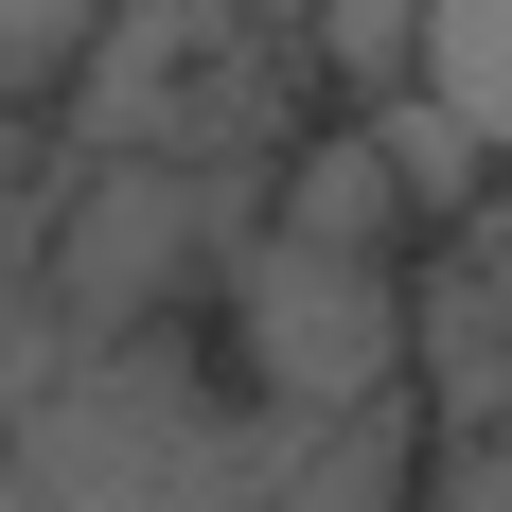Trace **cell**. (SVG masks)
<instances>
[{
	"label": "cell",
	"instance_id": "1",
	"mask_svg": "<svg viewBox=\"0 0 512 512\" xmlns=\"http://www.w3.org/2000/svg\"><path fill=\"white\" fill-rule=\"evenodd\" d=\"M71 142L177 159V177H265L301 124H283V71H265L248 0H106V36L71 53Z\"/></svg>",
	"mask_w": 512,
	"mask_h": 512
},
{
	"label": "cell",
	"instance_id": "2",
	"mask_svg": "<svg viewBox=\"0 0 512 512\" xmlns=\"http://www.w3.org/2000/svg\"><path fill=\"white\" fill-rule=\"evenodd\" d=\"M265 230V177H177V159H71L53 177V212L18 230V265H36L53 336L89 354V336H159V318L195 301L212 265Z\"/></svg>",
	"mask_w": 512,
	"mask_h": 512
},
{
	"label": "cell",
	"instance_id": "3",
	"mask_svg": "<svg viewBox=\"0 0 512 512\" xmlns=\"http://www.w3.org/2000/svg\"><path fill=\"white\" fill-rule=\"evenodd\" d=\"M212 318H230V371H248L265 424H354L407 389V265H354V248H283V230H248V248L212 265Z\"/></svg>",
	"mask_w": 512,
	"mask_h": 512
},
{
	"label": "cell",
	"instance_id": "4",
	"mask_svg": "<svg viewBox=\"0 0 512 512\" xmlns=\"http://www.w3.org/2000/svg\"><path fill=\"white\" fill-rule=\"evenodd\" d=\"M265 230H283V248H354V265H407V195H389L371 124H318V142H283V159H265Z\"/></svg>",
	"mask_w": 512,
	"mask_h": 512
},
{
	"label": "cell",
	"instance_id": "5",
	"mask_svg": "<svg viewBox=\"0 0 512 512\" xmlns=\"http://www.w3.org/2000/svg\"><path fill=\"white\" fill-rule=\"evenodd\" d=\"M354 124H371V159H389L407 230H442V212H495V159H477V124H460L442 89H424V71H407V89H371Z\"/></svg>",
	"mask_w": 512,
	"mask_h": 512
},
{
	"label": "cell",
	"instance_id": "6",
	"mask_svg": "<svg viewBox=\"0 0 512 512\" xmlns=\"http://www.w3.org/2000/svg\"><path fill=\"white\" fill-rule=\"evenodd\" d=\"M424 89L477 124V159L512 195V0H424Z\"/></svg>",
	"mask_w": 512,
	"mask_h": 512
},
{
	"label": "cell",
	"instance_id": "7",
	"mask_svg": "<svg viewBox=\"0 0 512 512\" xmlns=\"http://www.w3.org/2000/svg\"><path fill=\"white\" fill-rule=\"evenodd\" d=\"M265 512H407V407H354V424H318L301 460L265 477Z\"/></svg>",
	"mask_w": 512,
	"mask_h": 512
},
{
	"label": "cell",
	"instance_id": "8",
	"mask_svg": "<svg viewBox=\"0 0 512 512\" xmlns=\"http://www.w3.org/2000/svg\"><path fill=\"white\" fill-rule=\"evenodd\" d=\"M301 36H318V71H336V89H407L424 71V0H301Z\"/></svg>",
	"mask_w": 512,
	"mask_h": 512
},
{
	"label": "cell",
	"instance_id": "9",
	"mask_svg": "<svg viewBox=\"0 0 512 512\" xmlns=\"http://www.w3.org/2000/svg\"><path fill=\"white\" fill-rule=\"evenodd\" d=\"M106 36V0H0V106L36 124L53 89H71V53Z\"/></svg>",
	"mask_w": 512,
	"mask_h": 512
},
{
	"label": "cell",
	"instance_id": "10",
	"mask_svg": "<svg viewBox=\"0 0 512 512\" xmlns=\"http://www.w3.org/2000/svg\"><path fill=\"white\" fill-rule=\"evenodd\" d=\"M53 371H71V336H53V301H36V265H18V248H0V424H18V407H36V389H53Z\"/></svg>",
	"mask_w": 512,
	"mask_h": 512
},
{
	"label": "cell",
	"instance_id": "11",
	"mask_svg": "<svg viewBox=\"0 0 512 512\" xmlns=\"http://www.w3.org/2000/svg\"><path fill=\"white\" fill-rule=\"evenodd\" d=\"M18 177H36V124H18V106H0V212H18Z\"/></svg>",
	"mask_w": 512,
	"mask_h": 512
}]
</instances>
